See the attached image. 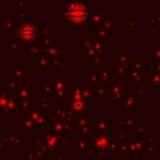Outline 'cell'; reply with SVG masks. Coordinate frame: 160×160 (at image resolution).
I'll return each mask as SVG.
<instances>
[{"instance_id": "cell-1", "label": "cell", "mask_w": 160, "mask_h": 160, "mask_svg": "<svg viewBox=\"0 0 160 160\" xmlns=\"http://www.w3.org/2000/svg\"><path fill=\"white\" fill-rule=\"evenodd\" d=\"M88 16V10L85 9V6L76 4V5H71L68 10V18L72 21V22H82Z\"/></svg>"}, {"instance_id": "cell-2", "label": "cell", "mask_w": 160, "mask_h": 160, "mask_svg": "<svg viewBox=\"0 0 160 160\" xmlns=\"http://www.w3.org/2000/svg\"><path fill=\"white\" fill-rule=\"evenodd\" d=\"M18 34H19V38H20L22 41L30 42V41H32V40L36 38L38 31H36V29H35L34 25H31V24H25V25H21V26H20Z\"/></svg>"}]
</instances>
